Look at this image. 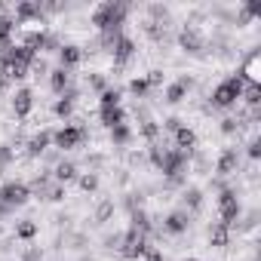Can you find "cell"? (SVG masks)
Segmentation results:
<instances>
[{
    "label": "cell",
    "instance_id": "5",
    "mask_svg": "<svg viewBox=\"0 0 261 261\" xmlns=\"http://www.w3.org/2000/svg\"><path fill=\"white\" fill-rule=\"evenodd\" d=\"M28 197H31V188H28L25 181H7L4 188H0V203H7L10 209L25 206Z\"/></svg>",
    "mask_w": 261,
    "mask_h": 261
},
{
    "label": "cell",
    "instance_id": "12",
    "mask_svg": "<svg viewBox=\"0 0 261 261\" xmlns=\"http://www.w3.org/2000/svg\"><path fill=\"white\" fill-rule=\"evenodd\" d=\"M80 59H83V49L80 46H74V43H65V46H59V68H65V71H71V68H77L80 65Z\"/></svg>",
    "mask_w": 261,
    "mask_h": 261
},
{
    "label": "cell",
    "instance_id": "22",
    "mask_svg": "<svg viewBox=\"0 0 261 261\" xmlns=\"http://www.w3.org/2000/svg\"><path fill=\"white\" fill-rule=\"evenodd\" d=\"M43 200H53V203H59V200H65V185H59V181H49L46 188H43V194H40Z\"/></svg>",
    "mask_w": 261,
    "mask_h": 261
},
{
    "label": "cell",
    "instance_id": "9",
    "mask_svg": "<svg viewBox=\"0 0 261 261\" xmlns=\"http://www.w3.org/2000/svg\"><path fill=\"white\" fill-rule=\"evenodd\" d=\"M49 145H53V129H40V133H34L31 139H28V157H40V154H46L49 151Z\"/></svg>",
    "mask_w": 261,
    "mask_h": 261
},
{
    "label": "cell",
    "instance_id": "13",
    "mask_svg": "<svg viewBox=\"0 0 261 261\" xmlns=\"http://www.w3.org/2000/svg\"><path fill=\"white\" fill-rule=\"evenodd\" d=\"M188 92H191V77H178L175 83L166 86V101L169 105H178V101H185Z\"/></svg>",
    "mask_w": 261,
    "mask_h": 261
},
{
    "label": "cell",
    "instance_id": "32",
    "mask_svg": "<svg viewBox=\"0 0 261 261\" xmlns=\"http://www.w3.org/2000/svg\"><path fill=\"white\" fill-rule=\"evenodd\" d=\"M22 261H43V258H40V249H34V246H31V249L25 252V258H22Z\"/></svg>",
    "mask_w": 261,
    "mask_h": 261
},
{
    "label": "cell",
    "instance_id": "27",
    "mask_svg": "<svg viewBox=\"0 0 261 261\" xmlns=\"http://www.w3.org/2000/svg\"><path fill=\"white\" fill-rule=\"evenodd\" d=\"M77 181H80V188H83V191H89V194H92V191H98V172H83Z\"/></svg>",
    "mask_w": 261,
    "mask_h": 261
},
{
    "label": "cell",
    "instance_id": "14",
    "mask_svg": "<svg viewBox=\"0 0 261 261\" xmlns=\"http://www.w3.org/2000/svg\"><path fill=\"white\" fill-rule=\"evenodd\" d=\"M49 86H53L56 95H65L68 86H71V71H65V68H53V71H49Z\"/></svg>",
    "mask_w": 261,
    "mask_h": 261
},
{
    "label": "cell",
    "instance_id": "20",
    "mask_svg": "<svg viewBox=\"0 0 261 261\" xmlns=\"http://www.w3.org/2000/svg\"><path fill=\"white\" fill-rule=\"evenodd\" d=\"M181 200H185V209H200L203 206V191L200 188H188L181 194Z\"/></svg>",
    "mask_w": 261,
    "mask_h": 261
},
{
    "label": "cell",
    "instance_id": "10",
    "mask_svg": "<svg viewBox=\"0 0 261 261\" xmlns=\"http://www.w3.org/2000/svg\"><path fill=\"white\" fill-rule=\"evenodd\" d=\"M237 169H240V154H237V148H227V151L218 157L215 172H218V178H227V175H233Z\"/></svg>",
    "mask_w": 261,
    "mask_h": 261
},
{
    "label": "cell",
    "instance_id": "23",
    "mask_svg": "<svg viewBox=\"0 0 261 261\" xmlns=\"http://www.w3.org/2000/svg\"><path fill=\"white\" fill-rule=\"evenodd\" d=\"M120 105V89H105L98 95V108H117Z\"/></svg>",
    "mask_w": 261,
    "mask_h": 261
},
{
    "label": "cell",
    "instance_id": "30",
    "mask_svg": "<svg viewBox=\"0 0 261 261\" xmlns=\"http://www.w3.org/2000/svg\"><path fill=\"white\" fill-rule=\"evenodd\" d=\"M10 83H13V80H10V74H7V65H0V92H7Z\"/></svg>",
    "mask_w": 261,
    "mask_h": 261
},
{
    "label": "cell",
    "instance_id": "11",
    "mask_svg": "<svg viewBox=\"0 0 261 261\" xmlns=\"http://www.w3.org/2000/svg\"><path fill=\"white\" fill-rule=\"evenodd\" d=\"M188 224H191V212H188V209H175V212L166 215L163 230H166V233H185Z\"/></svg>",
    "mask_w": 261,
    "mask_h": 261
},
{
    "label": "cell",
    "instance_id": "6",
    "mask_svg": "<svg viewBox=\"0 0 261 261\" xmlns=\"http://www.w3.org/2000/svg\"><path fill=\"white\" fill-rule=\"evenodd\" d=\"M178 43H181L185 53H203L206 37H203V31H200L197 25H185V28L178 31Z\"/></svg>",
    "mask_w": 261,
    "mask_h": 261
},
{
    "label": "cell",
    "instance_id": "17",
    "mask_svg": "<svg viewBox=\"0 0 261 261\" xmlns=\"http://www.w3.org/2000/svg\"><path fill=\"white\" fill-rule=\"evenodd\" d=\"M209 243H212V246H218V249H224V246L230 243V227H227V224H221V221H215V224L209 227Z\"/></svg>",
    "mask_w": 261,
    "mask_h": 261
},
{
    "label": "cell",
    "instance_id": "34",
    "mask_svg": "<svg viewBox=\"0 0 261 261\" xmlns=\"http://www.w3.org/2000/svg\"><path fill=\"white\" fill-rule=\"evenodd\" d=\"M188 261H197V258H188Z\"/></svg>",
    "mask_w": 261,
    "mask_h": 261
},
{
    "label": "cell",
    "instance_id": "4",
    "mask_svg": "<svg viewBox=\"0 0 261 261\" xmlns=\"http://www.w3.org/2000/svg\"><path fill=\"white\" fill-rule=\"evenodd\" d=\"M240 212H243V206H240V200H237V191L224 188L221 197H218V221L233 230V221H240Z\"/></svg>",
    "mask_w": 261,
    "mask_h": 261
},
{
    "label": "cell",
    "instance_id": "25",
    "mask_svg": "<svg viewBox=\"0 0 261 261\" xmlns=\"http://www.w3.org/2000/svg\"><path fill=\"white\" fill-rule=\"evenodd\" d=\"M86 86H92L95 92H105V89H108V80H105V74L89 71V74H86Z\"/></svg>",
    "mask_w": 261,
    "mask_h": 261
},
{
    "label": "cell",
    "instance_id": "31",
    "mask_svg": "<svg viewBox=\"0 0 261 261\" xmlns=\"http://www.w3.org/2000/svg\"><path fill=\"white\" fill-rule=\"evenodd\" d=\"M249 157H252V160H258V157H261V145H258L255 139L249 142Z\"/></svg>",
    "mask_w": 261,
    "mask_h": 261
},
{
    "label": "cell",
    "instance_id": "18",
    "mask_svg": "<svg viewBox=\"0 0 261 261\" xmlns=\"http://www.w3.org/2000/svg\"><path fill=\"white\" fill-rule=\"evenodd\" d=\"M108 133H111V142H114L117 148H123V145L133 142V126H129V123H120V126L108 129Z\"/></svg>",
    "mask_w": 261,
    "mask_h": 261
},
{
    "label": "cell",
    "instance_id": "7",
    "mask_svg": "<svg viewBox=\"0 0 261 261\" xmlns=\"http://www.w3.org/2000/svg\"><path fill=\"white\" fill-rule=\"evenodd\" d=\"M111 56H114V68H126V65H133V62H136L139 49H136L133 37H126V34H123V40L117 43V49H114Z\"/></svg>",
    "mask_w": 261,
    "mask_h": 261
},
{
    "label": "cell",
    "instance_id": "2",
    "mask_svg": "<svg viewBox=\"0 0 261 261\" xmlns=\"http://www.w3.org/2000/svg\"><path fill=\"white\" fill-rule=\"evenodd\" d=\"M243 80L240 77H227V80H221L218 86H215V92H212V108H233L237 105V98L243 95Z\"/></svg>",
    "mask_w": 261,
    "mask_h": 261
},
{
    "label": "cell",
    "instance_id": "26",
    "mask_svg": "<svg viewBox=\"0 0 261 261\" xmlns=\"http://www.w3.org/2000/svg\"><path fill=\"white\" fill-rule=\"evenodd\" d=\"M129 92H133V95H148L151 92V86H148V80L145 77H133V80H129Z\"/></svg>",
    "mask_w": 261,
    "mask_h": 261
},
{
    "label": "cell",
    "instance_id": "16",
    "mask_svg": "<svg viewBox=\"0 0 261 261\" xmlns=\"http://www.w3.org/2000/svg\"><path fill=\"white\" fill-rule=\"evenodd\" d=\"M74 178H77V166H74L71 160H59L56 169H53V181L65 185V181H74Z\"/></svg>",
    "mask_w": 261,
    "mask_h": 261
},
{
    "label": "cell",
    "instance_id": "33",
    "mask_svg": "<svg viewBox=\"0 0 261 261\" xmlns=\"http://www.w3.org/2000/svg\"><path fill=\"white\" fill-rule=\"evenodd\" d=\"M10 212H13V209H10V206H7V203H0V218H7V215H10Z\"/></svg>",
    "mask_w": 261,
    "mask_h": 261
},
{
    "label": "cell",
    "instance_id": "21",
    "mask_svg": "<svg viewBox=\"0 0 261 261\" xmlns=\"http://www.w3.org/2000/svg\"><path fill=\"white\" fill-rule=\"evenodd\" d=\"M111 215H114V200H101L98 206H95V224H105V221H111Z\"/></svg>",
    "mask_w": 261,
    "mask_h": 261
},
{
    "label": "cell",
    "instance_id": "24",
    "mask_svg": "<svg viewBox=\"0 0 261 261\" xmlns=\"http://www.w3.org/2000/svg\"><path fill=\"white\" fill-rule=\"evenodd\" d=\"M16 237L19 240H34L37 237V224L34 221H19L16 224Z\"/></svg>",
    "mask_w": 261,
    "mask_h": 261
},
{
    "label": "cell",
    "instance_id": "15",
    "mask_svg": "<svg viewBox=\"0 0 261 261\" xmlns=\"http://www.w3.org/2000/svg\"><path fill=\"white\" fill-rule=\"evenodd\" d=\"M98 117H101V126L105 129H114L120 123H126V111L117 105V108H98Z\"/></svg>",
    "mask_w": 261,
    "mask_h": 261
},
{
    "label": "cell",
    "instance_id": "8",
    "mask_svg": "<svg viewBox=\"0 0 261 261\" xmlns=\"http://www.w3.org/2000/svg\"><path fill=\"white\" fill-rule=\"evenodd\" d=\"M31 108H34V92H31L28 86L16 89V95H13V114H16L19 120H25V117L31 114Z\"/></svg>",
    "mask_w": 261,
    "mask_h": 261
},
{
    "label": "cell",
    "instance_id": "3",
    "mask_svg": "<svg viewBox=\"0 0 261 261\" xmlns=\"http://www.w3.org/2000/svg\"><path fill=\"white\" fill-rule=\"evenodd\" d=\"M83 142H86V129L80 123H65L62 129H56V133H53V145L59 151H71V148H77Z\"/></svg>",
    "mask_w": 261,
    "mask_h": 261
},
{
    "label": "cell",
    "instance_id": "19",
    "mask_svg": "<svg viewBox=\"0 0 261 261\" xmlns=\"http://www.w3.org/2000/svg\"><path fill=\"white\" fill-rule=\"evenodd\" d=\"M240 98H243L249 108H258V105H261V86H258V83H246Z\"/></svg>",
    "mask_w": 261,
    "mask_h": 261
},
{
    "label": "cell",
    "instance_id": "28",
    "mask_svg": "<svg viewBox=\"0 0 261 261\" xmlns=\"http://www.w3.org/2000/svg\"><path fill=\"white\" fill-rule=\"evenodd\" d=\"M145 80H148V86H151V89H160V86L166 83V74H163V71H148V77H145Z\"/></svg>",
    "mask_w": 261,
    "mask_h": 261
},
{
    "label": "cell",
    "instance_id": "29",
    "mask_svg": "<svg viewBox=\"0 0 261 261\" xmlns=\"http://www.w3.org/2000/svg\"><path fill=\"white\" fill-rule=\"evenodd\" d=\"M13 163V145H0V169H7Z\"/></svg>",
    "mask_w": 261,
    "mask_h": 261
},
{
    "label": "cell",
    "instance_id": "1",
    "mask_svg": "<svg viewBox=\"0 0 261 261\" xmlns=\"http://www.w3.org/2000/svg\"><path fill=\"white\" fill-rule=\"evenodd\" d=\"M126 13H129L126 4H111V0H108V4L95 7V13H92V25H95L98 31H117V28H123Z\"/></svg>",
    "mask_w": 261,
    "mask_h": 261
}]
</instances>
